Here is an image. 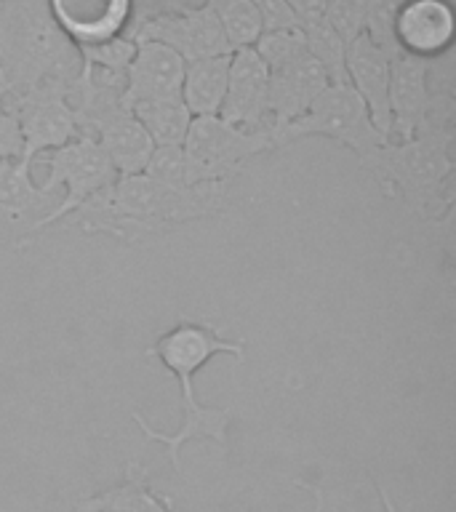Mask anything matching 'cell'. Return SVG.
<instances>
[{
	"label": "cell",
	"mask_w": 456,
	"mask_h": 512,
	"mask_svg": "<svg viewBox=\"0 0 456 512\" xmlns=\"http://www.w3.org/2000/svg\"><path fill=\"white\" fill-rule=\"evenodd\" d=\"M230 182L176 187L150 174L118 176L75 211V222L86 235L136 243L147 235L171 232L182 224L211 219L227 211Z\"/></svg>",
	"instance_id": "cell-1"
},
{
	"label": "cell",
	"mask_w": 456,
	"mask_h": 512,
	"mask_svg": "<svg viewBox=\"0 0 456 512\" xmlns=\"http://www.w3.org/2000/svg\"><path fill=\"white\" fill-rule=\"evenodd\" d=\"M80 70V48L59 27L48 0L0 3V99L40 83L72 86Z\"/></svg>",
	"instance_id": "cell-2"
},
{
	"label": "cell",
	"mask_w": 456,
	"mask_h": 512,
	"mask_svg": "<svg viewBox=\"0 0 456 512\" xmlns=\"http://www.w3.org/2000/svg\"><path fill=\"white\" fill-rule=\"evenodd\" d=\"M454 126L424 128L408 142H387L363 163L387 198H403L422 219H451Z\"/></svg>",
	"instance_id": "cell-3"
},
{
	"label": "cell",
	"mask_w": 456,
	"mask_h": 512,
	"mask_svg": "<svg viewBox=\"0 0 456 512\" xmlns=\"http://www.w3.org/2000/svg\"><path fill=\"white\" fill-rule=\"evenodd\" d=\"M310 136H320V139H331V142L342 144L358 158L360 166L379 147L390 142L387 136L379 134V128L374 126V120L368 115V107L352 91L350 83H328L302 118H296L294 123L272 131L275 150H286L291 144L310 139Z\"/></svg>",
	"instance_id": "cell-4"
},
{
	"label": "cell",
	"mask_w": 456,
	"mask_h": 512,
	"mask_svg": "<svg viewBox=\"0 0 456 512\" xmlns=\"http://www.w3.org/2000/svg\"><path fill=\"white\" fill-rule=\"evenodd\" d=\"M216 355H232L238 363H243L246 339H227L211 323L182 318L147 347V358L160 363L179 382L182 411L200 406L198 395H195V376Z\"/></svg>",
	"instance_id": "cell-5"
},
{
	"label": "cell",
	"mask_w": 456,
	"mask_h": 512,
	"mask_svg": "<svg viewBox=\"0 0 456 512\" xmlns=\"http://www.w3.org/2000/svg\"><path fill=\"white\" fill-rule=\"evenodd\" d=\"M0 107L11 112L22 134V160L32 166L43 152H51L78 136L70 107V86L40 83L11 91L0 99Z\"/></svg>",
	"instance_id": "cell-6"
},
{
	"label": "cell",
	"mask_w": 456,
	"mask_h": 512,
	"mask_svg": "<svg viewBox=\"0 0 456 512\" xmlns=\"http://www.w3.org/2000/svg\"><path fill=\"white\" fill-rule=\"evenodd\" d=\"M48 168L46 182L40 184L46 192H54L56 187H64V195L56 200L54 211L48 214L46 230L72 216L91 195H96L104 187H110L118 174L107 160L104 150L88 136H75L72 142L62 144L51 152L40 155Z\"/></svg>",
	"instance_id": "cell-7"
},
{
	"label": "cell",
	"mask_w": 456,
	"mask_h": 512,
	"mask_svg": "<svg viewBox=\"0 0 456 512\" xmlns=\"http://www.w3.org/2000/svg\"><path fill=\"white\" fill-rule=\"evenodd\" d=\"M182 147L206 171L211 182H232L248 160L275 150V139H272V128L248 131L232 126L219 115H206V118H192Z\"/></svg>",
	"instance_id": "cell-8"
},
{
	"label": "cell",
	"mask_w": 456,
	"mask_h": 512,
	"mask_svg": "<svg viewBox=\"0 0 456 512\" xmlns=\"http://www.w3.org/2000/svg\"><path fill=\"white\" fill-rule=\"evenodd\" d=\"M134 43H160L171 48L184 59V64L208 59V56L232 54L224 38L222 27L216 22L214 11L203 6H182L174 11L142 16L128 32H123Z\"/></svg>",
	"instance_id": "cell-9"
},
{
	"label": "cell",
	"mask_w": 456,
	"mask_h": 512,
	"mask_svg": "<svg viewBox=\"0 0 456 512\" xmlns=\"http://www.w3.org/2000/svg\"><path fill=\"white\" fill-rule=\"evenodd\" d=\"M54 206V192L32 182L30 166L22 158L0 160V251L30 246L46 230Z\"/></svg>",
	"instance_id": "cell-10"
},
{
	"label": "cell",
	"mask_w": 456,
	"mask_h": 512,
	"mask_svg": "<svg viewBox=\"0 0 456 512\" xmlns=\"http://www.w3.org/2000/svg\"><path fill=\"white\" fill-rule=\"evenodd\" d=\"M435 91L430 86V62L398 54L390 62V142H408L427 126Z\"/></svg>",
	"instance_id": "cell-11"
},
{
	"label": "cell",
	"mask_w": 456,
	"mask_h": 512,
	"mask_svg": "<svg viewBox=\"0 0 456 512\" xmlns=\"http://www.w3.org/2000/svg\"><path fill=\"white\" fill-rule=\"evenodd\" d=\"M456 14L451 0H403L395 14V43L400 54L424 62L446 54L454 43Z\"/></svg>",
	"instance_id": "cell-12"
},
{
	"label": "cell",
	"mask_w": 456,
	"mask_h": 512,
	"mask_svg": "<svg viewBox=\"0 0 456 512\" xmlns=\"http://www.w3.org/2000/svg\"><path fill=\"white\" fill-rule=\"evenodd\" d=\"M267 94H270V70L256 56L254 48H238L230 56V78L224 91L219 118L232 126L270 128L267 115Z\"/></svg>",
	"instance_id": "cell-13"
},
{
	"label": "cell",
	"mask_w": 456,
	"mask_h": 512,
	"mask_svg": "<svg viewBox=\"0 0 456 512\" xmlns=\"http://www.w3.org/2000/svg\"><path fill=\"white\" fill-rule=\"evenodd\" d=\"M326 86L328 75L310 54L299 56V59L283 64L278 70H270L267 115H270L272 131H278V128L294 123L296 118H302Z\"/></svg>",
	"instance_id": "cell-14"
},
{
	"label": "cell",
	"mask_w": 456,
	"mask_h": 512,
	"mask_svg": "<svg viewBox=\"0 0 456 512\" xmlns=\"http://www.w3.org/2000/svg\"><path fill=\"white\" fill-rule=\"evenodd\" d=\"M51 14L75 46H96L128 30L131 0H48Z\"/></svg>",
	"instance_id": "cell-15"
},
{
	"label": "cell",
	"mask_w": 456,
	"mask_h": 512,
	"mask_svg": "<svg viewBox=\"0 0 456 512\" xmlns=\"http://www.w3.org/2000/svg\"><path fill=\"white\" fill-rule=\"evenodd\" d=\"M390 56L366 35L347 46V83L363 99L379 134L390 139Z\"/></svg>",
	"instance_id": "cell-16"
},
{
	"label": "cell",
	"mask_w": 456,
	"mask_h": 512,
	"mask_svg": "<svg viewBox=\"0 0 456 512\" xmlns=\"http://www.w3.org/2000/svg\"><path fill=\"white\" fill-rule=\"evenodd\" d=\"M184 78V59L160 43H136L134 56L126 67V91L123 102L131 110L134 104L179 96Z\"/></svg>",
	"instance_id": "cell-17"
},
{
	"label": "cell",
	"mask_w": 456,
	"mask_h": 512,
	"mask_svg": "<svg viewBox=\"0 0 456 512\" xmlns=\"http://www.w3.org/2000/svg\"><path fill=\"white\" fill-rule=\"evenodd\" d=\"M232 411L230 406L224 408H208L200 403L198 408L182 411V424L176 432H163L155 430L139 411H131V419L142 430V435L150 443H160L166 448L168 462L174 467L176 475H182V448L192 440H211L216 446L222 448V454L230 446V427H232Z\"/></svg>",
	"instance_id": "cell-18"
},
{
	"label": "cell",
	"mask_w": 456,
	"mask_h": 512,
	"mask_svg": "<svg viewBox=\"0 0 456 512\" xmlns=\"http://www.w3.org/2000/svg\"><path fill=\"white\" fill-rule=\"evenodd\" d=\"M94 142L102 147L118 176L144 174V168H147L152 152H155L150 134L144 131L142 123L134 118L131 110L120 112L112 120H107L94 134Z\"/></svg>",
	"instance_id": "cell-19"
},
{
	"label": "cell",
	"mask_w": 456,
	"mask_h": 512,
	"mask_svg": "<svg viewBox=\"0 0 456 512\" xmlns=\"http://www.w3.org/2000/svg\"><path fill=\"white\" fill-rule=\"evenodd\" d=\"M75 512H176L166 496L152 491L150 475L142 464L128 462L118 486L104 488L75 504Z\"/></svg>",
	"instance_id": "cell-20"
},
{
	"label": "cell",
	"mask_w": 456,
	"mask_h": 512,
	"mask_svg": "<svg viewBox=\"0 0 456 512\" xmlns=\"http://www.w3.org/2000/svg\"><path fill=\"white\" fill-rule=\"evenodd\" d=\"M230 56H208L198 62L184 64L182 78V102L192 112V118H206V115H219L227 91V78H230Z\"/></svg>",
	"instance_id": "cell-21"
},
{
	"label": "cell",
	"mask_w": 456,
	"mask_h": 512,
	"mask_svg": "<svg viewBox=\"0 0 456 512\" xmlns=\"http://www.w3.org/2000/svg\"><path fill=\"white\" fill-rule=\"evenodd\" d=\"M134 118L142 123V128L150 134L155 147H182L190 131L192 112L182 102V96H163V99H150L131 107Z\"/></svg>",
	"instance_id": "cell-22"
},
{
	"label": "cell",
	"mask_w": 456,
	"mask_h": 512,
	"mask_svg": "<svg viewBox=\"0 0 456 512\" xmlns=\"http://www.w3.org/2000/svg\"><path fill=\"white\" fill-rule=\"evenodd\" d=\"M206 6L214 11L216 22L222 27L230 51L254 48V43L259 40L264 27L251 0H206Z\"/></svg>",
	"instance_id": "cell-23"
},
{
	"label": "cell",
	"mask_w": 456,
	"mask_h": 512,
	"mask_svg": "<svg viewBox=\"0 0 456 512\" xmlns=\"http://www.w3.org/2000/svg\"><path fill=\"white\" fill-rule=\"evenodd\" d=\"M307 43V54L323 67L328 83H347V43L328 24V19H318L299 27Z\"/></svg>",
	"instance_id": "cell-24"
},
{
	"label": "cell",
	"mask_w": 456,
	"mask_h": 512,
	"mask_svg": "<svg viewBox=\"0 0 456 512\" xmlns=\"http://www.w3.org/2000/svg\"><path fill=\"white\" fill-rule=\"evenodd\" d=\"M144 174L166 184H176V187H198V184L211 182L206 171L187 155L184 147H155Z\"/></svg>",
	"instance_id": "cell-25"
},
{
	"label": "cell",
	"mask_w": 456,
	"mask_h": 512,
	"mask_svg": "<svg viewBox=\"0 0 456 512\" xmlns=\"http://www.w3.org/2000/svg\"><path fill=\"white\" fill-rule=\"evenodd\" d=\"M254 51L267 64V70H278L283 64L294 62V59L307 54V43H304V35L299 27L270 30L259 35V40L254 43Z\"/></svg>",
	"instance_id": "cell-26"
},
{
	"label": "cell",
	"mask_w": 456,
	"mask_h": 512,
	"mask_svg": "<svg viewBox=\"0 0 456 512\" xmlns=\"http://www.w3.org/2000/svg\"><path fill=\"white\" fill-rule=\"evenodd\" d=\"M368 0H328L326 19L334 27L336 35L350 46L366 30Z\"/></svg>",
	"instance_id": "cell-27"
},
{
	"label": "cell",
	"mask_w": 456,
	"mask_h": 512,
	"mask_svg": "<svg viewBox=\"0 0 456 512\" xmlns=\"http://www.w3.org/2000/svg\"><path fill=\"white\" fill-rule=\"evenodd\" d=\"M136 43L128 40L126 35L120 38H112L107 43H96V46H80V56H83V64H91V67H102V70L110 72H126L131 56H134Z\"/></svg>",
	"instance_id": "cell-28"
},
{
	"label": "cell",
	"mask_w": 456,
	"mask_h": 512,
	"mask_svg": "<svg viewBox=\"0 0 456 512\" xmlns=\"http://www.w3.org/2000/svg\"><path fill=\"white\" fill-rule=\"evenodd\" d=\"M22 158V134L11 112L0 107V160Z\"/></svg>",
	"instance_id": "cell-29"
},
{
	"label": "cell",
	"mask_w": 456,
	"mask_h": 512,
	"mask_svg": "<svg viewBox=\"0 0 456 512\" xmlns=\"http://www.w3.org/2000/svg\"><path fill=\"white\" fill-rule=\"evenodd\" d=\"M286 6L291 8V14L296 16L299 27L310 22H318L326 16L328 0H286Z\"/></svg>",
	"instance_id": "cell-30"
},
{
	"label": "cell",
	"mask_w": 456,
	"mask_h": 512,
	"mask_svg": "<svg viewBox=\"0 0 456 512\" xmlns=\"http://www.w3.org/2000/svg\"><path fill=\"white\" fill-rule=\"evenodd\" d=\"M296 486L299 488H307L312 494V499H315V510L312 512H326V494H323V488L318 486V483H307V480H296ZM379 499H382V507L384 512H398L395 510V502L390 499V494L384 491V488H379Z\"/></svg>",
	"instance_id": "cell-31"
}]
</instances>
